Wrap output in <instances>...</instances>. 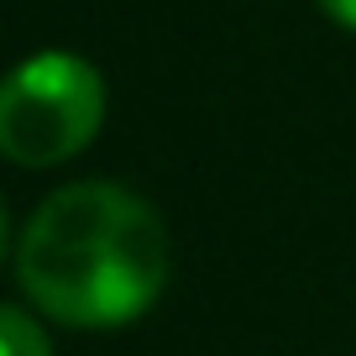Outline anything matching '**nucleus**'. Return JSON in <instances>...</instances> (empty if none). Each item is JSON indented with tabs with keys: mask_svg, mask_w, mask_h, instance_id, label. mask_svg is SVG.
<instances>
[{
	"mask_svg": "<svg viewBox=\"0 0 356 356\" xmlns=\"http://www.w3.org/2000/svg\"><path fill=\"white\" fill-rule=\"evenodd\" d=\"M168 225L142 194L111 178L53 189L22 225L16 283L37 314L74 330H121L168 289Z\"/></svg>",
	"mask_w": 356,
	"mask_h": 356,
	"instance_id": "nucleus-1",
	"label": "nucleus"
},
{
	"mask_svg": "<svg viewBox=\"0 0 356 356\" xmlns=\"http://www.w3.org/2000/svg\"><path fill=\"white\" fill-rule=\"evenodd\" d=\"M105 121V79L79 53L47 47L0 84V152L16 168H58L79 157Z\"/></svg>",
	"mask_w": 356,
	"mask_h": 356,
	"instance_id": "nucleus-2",
	"label": "nucleus"
},
{
	"mask_svg": "<svg viewBox=\"0 0 356 356\" xmlns=\"http://www.w3.org/2000/svg\"><path fill=\"white\" fill-rule=\"evenodd\" d=\"M0 346H6V356H53L42 325H37L32 309H22V304H6V309H0Z\"/></svg>",
	"mask_w": 356,
	"mask_h": 356,
	"instance_id": "nucleus-3",
	"label": "nucleus"
},
{
	"mask_svg": "<svg viewBox=\"0 0 356 356\" xmlns=\"http://www.w3.org/2000/svg\"><path fill=\"white\" fill-rule=\"evenodd\" d=\"M320 11L330 16L335 26H346V32H356V0H320Z\"/></svg>",
	"mask_w": 356,
	"mask_h": 356,
	"instance_id": "nucleus-4",
	"label": "nucleus"
}]
</instances>
